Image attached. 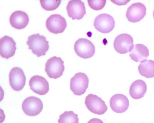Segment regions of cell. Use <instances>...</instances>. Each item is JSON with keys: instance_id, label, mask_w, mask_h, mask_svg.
I'll list each match as a JSON object with an SVG mask.
<instances>
[{"instance_id": "1", "label": "cell", "mask_w": 154, "mask_h": 123, "mask_svg": "<svg viewBox=\"0 0 154 123\" xmlns=\"http://www.w3.org/2000/svg\"><path fill=\"white\" fill-rule=\"evenodd\" d=\"M49 42L46 40V37L39 34H34L28 37L27 44L29 49L38 57L46 55L49 50Z\"/></svg>"}, {"instance_id": "2", "label": "cell", "mask_w": 154, "mask_h": 123, "mask_svg": "<svg viewBox=\"0 0 154 123\" xmlns=\"http://www.w3.org/2000/svg\"><path fill=\"white\" fill-rule=\"evenodd\" d=\"M60 57L54 56L48 59L45 65V72L51 79H57L62 76L65 67Z\"/></svg>"}, {"instance_id": "3", "label": "cell", "mask_w": 154, "mask_h": 123, "mask_svg": "<svg viewBox=\"0 0 154 123\" xmlns=\"http://www.w3.org/2000/svg\"><path fill=\"white\" fill-rule=\"evenodd\" d=\"M74 50L77 55L81 58H91L95 53V47L91 41L85 38H80L75 42Z\"/></svg>"}, {"instance_id": "4", "label": "cell", "mask_w": 154, "mask_h": 123, "mask_svg": "<svg viewBox=\"0 0 154 123\" xmlns=\"http://www.w3.org/2000/svg\"><path fill=\"white\" fill-rule=\"evenodd\" d=\"M89 80L86 74L79 72L71 79L70 89L75 95H83L88 87Z\"/></svg>"}, {"instance_id": "5", "label": "cell", "mask_w": 154, "mask_h": 123, "mask_svg": "<svg viewBox=\"0 0 154 123\" xmlns=\"http://www.w3.org/2000/svg\"><path fill=\"white\" fill-rule=\"evenodd\" d=\"M85 104L90 112L98 115H103L108 110L105 102L94 94H89L86 97Z\"/></svg>"}, {"instance_id": "6", "label": "cell", "mask_w": 154, "mask_h": 123, "mask_svg": "<svg viewBox=\"0 0 154 123\" xmlns=\"http://www.w3.org/2000/svg\"><path fill=\"white\" fill-rule=\"evenodd\" d=\"M43 108L42 101L39 98L34 96L26 98L22 104V109L27 115L35 116L42 112Z\"/></svg>"}, {"instance_id": "7", "label": "cell", "mask_w": 154, "mask_h": 123, "mask_svg": "<svg viewBox=\"0 0 154 123\" xmlns=\"http://www.w3.org/2000/svg\"><path fill=\"white\" fill-rule=\"evenodd\" d=\"M115 24V20L111 15L102 14L99 15L95 19L94 26L99 32L108 34L114 29Z\"/></svg>"}, {"instance_id": "8", "label": "cell", "mask_w": 154, "mask_h": 123, "mask_svg": "<svg viewBox=\"0 0 154 123\" xmlns=\"http://www.w3.org/2000/svg\"><path fill=\"white\" fill-rule=\"evenodd\" d=\"M134 42L131 36L127 34H122L115 38L114 47L116 51L120 54L130 52L134 47Z\"/></svg>"}, {"instance_id": "9", "label": "cell", "mask_w": 154, "mask_h": 123, "mask_svg": "<svg viewBox=\"0 0 154 123\" xmlns=\"http://www.w3.org/2000/svg\"><path fill=\"white\" fill-rule=\"evenodd\" d=\"M10 85L15 91H21L26 83V76L23 70L14 67L11 70L9 75Z\"/></svg>"}, {"instance_id": "10", "label": "cell", "mask_w": 154, "mask_h": 123, "mask_svg": "<svg viewBox=\"0 0 154 123\" xmlns=\"http://www.w3.org/2000/svg\"><path fill=\"white\" fill-rule=\"evenodd\" d=\"M67 26L66 19L61 15H51L46 21V27L48 31L55 34L62 33L65 31Z\"/></svg>"}, {"instance_id": "11", "label": "cell", "mask_w": 154, "mask_h": 123, "mask_svg": "<svg viewBox=\"0 0 154 123\" xmlns=\"http://www.w3.org/2000/svg\"><path fill=\"white\" fill-rule=\"evenodd\" d=\"M146 11V8L144 4L141 2L135 3L128 8L126 17L130 22H139L145 17Z\"/></svg>"}, {"instance_id": "12", "label": "cell", "mask_w": 154, "mask_h": 123, "mask_svg": "<svg viewBox=\"0 0 154 123\" xmlns=\"http://www.w3.org/2000/svg\"><path fill=\"white\" fill-rule=\"evenodd\" d=\"M66 9L69 17L73 20H80L86 14L84 2L82 1H70L67 4Z\"/></svg>"}, {"instance_id": "13", "label": "cell", "mask_w": 154, "mask_h": 123, "mask_svg": "<svg viewBox=\"0 0 154 123\" xmlns=\"http://www.w3.org/2000/svg\"><path fill=\"white\" fill-rule=\"evenodd\" d=\"M16 43L11 37L5 35L0 39V54L2 58L9 59L14 55Z\"/></svg>"}, {"instance_id": "14", "label": "cell", "mask_w": 154, "mask_h": 123, "mask_svg": "<svg viewBox=\"0 0 154 123\" xmlns=\"http://www.w3.org/2000/svg\"><path fill=\"white\" fill-rule=\"evenodd\" d=\"M29 85L32 91L39 95H46L49 91V84L47 80L45 78L38 75L31 78Z\"/></svg>"}, {"instance_id": "15", "label": "cell", "mask_w": 154, "mask_h": 123, "mask_svg": "<svg viewBox=\"0 0 154 123\" xmlns=\"http://www.w3.org/2000/svg\"><path fill=\"white\" fill-rule=\"evenodd\" d=\"M111 109L115 112H125L128 109L130 102L128 98L122 94H115L111 97L109 101Z\"/></svg>"}, {"instance_id": "16", "label": "cell", "mask_w": 154, "mask_h": 123, "mask_svg": "<svg viewBox=\"0 0 154 123\" xmlns=\"http://www.w3.org/2000/svg\"><path fill=\"white\" fill-rule=\"evenodd\" d=\"M29 19L26 12L22 10L13 12L10 17V23L14 28L22 29L25 28L29 24Z\"/></svg>"}, {"instance_id": "17", "label": "cell", "mask_w": 154, "mask_h": 123, "mask_svg": "<svg viewBox=\"0 0 154 123\" xmlns=\"http://www.w3.org/2000/svg\"><path fill=\"white\" fill-rule=\"evenodd\" d=\"M147 91V85L142 80L134 81L131 86L129 93L131 97L134 99H140L143 98Z\"/></svg>"}, {"instance_id": "18", "label": "cell", "mask_w": 154, "mask_h": 123, "mask_svg": "<svg viewBox=\"0 0 154 123\" xmlns=\"http://www.w3.org/2000/svg\"><path fill=\"white\" fill-rule=\"evenodd\" d=\"M129 54L133 61L137 62H140L146 60L149 56V49L144 45L137 44L134 45Z\"/></svg>"}, {"instance_id": "19", "label": "cell", "mask_w": 154, "mask_h": 123, "mask_svg": "<svg viewBox=\"0 0 154 123\" xmlns=\"http://www.w3.org/2000/svg\"><path fill=\"white\" fill-rule=\"evenodd\" d=\"M138 69L141 76L146 78L154 77V61L146 59L141 61Z\"/></svg>"}, {"instance_id": "20", "label": "cell", "mask_w": 154, "mask_h": 123, "mask_svg": "<svg viewBox=\"0 0 154 123\" xmlns=\"http://www.w3.org/2000/svg\"><path fill=\"white\" fill-rule=\"evenodd\" d=\"M78 115L73 111H65L60 116L58 123H79Z\"/></svg>"}, {"instance_id": "21", "label": "cell", "mask_w": 154, "mask_h": 123, "mask_svg": "<svg viewBox=\"0 0 154 123\" xmlns=\"http://www.w3.org/2000/svg\"><path fill=\"white\" fill-rule=\"evenodd\" d=\"M41 4L42 8L45 10L52 11L56 10L60 6L61 1H40Z\"/></svg>"}, {"instance_id": "22", "label": "cell", "mask_w": 154, "mask_h": 123, "mask_svg": "<svg viewBox=\"0 0 154 123\" xmlns=\"http://www.w3.org/2000/svg\"><path fill=\"white\" fill-rule=\"evenodd\" d=\"M88 2L91 9L95 10H99L104 7L106 1H88Z\"/></svg>"}, {"instance_id": "23", "label": "cell", "mask_w": 154, "mask_h": 123, "mask_svg": "<svg viewBox=\"0 0 154 123\" xmlns=\"http://www.w3.org/2000/svg\"><path fill=\"white\" fill-rule=\"evenodd\" d=\"M111 1L113 2L114 4H116L118 5H126L128 2H130V1Z\"/></svg>"}, {"instance_id": "24", "label": "cell", "mask_w": 154, "mask_h": 123, "mask_svg": "<svg viewBox=\"0 0 154 123\" xmlns=\"http://www.w3.org/2000/svg\"><path fill=\"white\" fill-rule=\"evenodd\" d=\"M88 123H104L102 120L97 118H93L89 121Z\"/></svg>"}, {"instance_id": "25", "label": "cell", "mask_w": 154, "mask_h": 123, "mask_svg": "<svg viewBox=\"0 0 154 123\" xmlns=\"http://www.w3.org/2000/svg\"><path fill=\"white\" fill-rule=\"evenodd\" d=\"M153 17H154V10L153 13Z\"/></svg>"}]
</instances>
